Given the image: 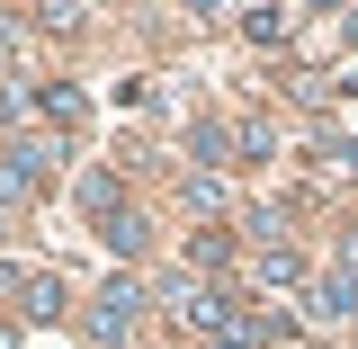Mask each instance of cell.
<instances>
[{"instance_id":"4fadbf2b","label":"cell","mask_w":358,"mask_h":349,"mask_svg":"<svg viewBox=\"0 0 358 349\" xmlns=\"http://www.w3.org/2000/svg\"><path fill=\"white\" fill-rule=\"evenodd\" d=\"M179 206H197V215H224V171H188V179H179Z\"/></svg>"},{"instance_id":"d6986e66","label":"cell","mask_w":358,"mask_h":349,"mask_svg":"<svg viewBox=\"0 0 358 349\" xmlns=\"http://www.w3.org/2000/svg\"><path fill=\"white\" fill-rule=\"evenodd\" d=\"M350 269H358V233H350Z\"/></svg>"},{"instance_id":"5b68a950","label":"cell","mask_w":358,"mask_h":349,"mask_svg":"<svg viewBox=\"0 0 358 349\" xmlns=\"http://www.w3.org/2000/svg\"><path fill=\"white\" fill-rule=\"evenodd\" d=\"M188 162H197V171H242L233 126H215V117H206V126H188Z\"/></svg>"},{"instance_id":"30bf717a","label":"cell","mask_w":358,"mask_h":349,"mask_svg":"<svg viewBox=\"0 0 358 349\" xmlns=\"http://www.w3.org/2000/svg\"><path fill=\"white\" fill-rule=\"evenodd\" d=\"M188 269H197V278H215V269H233V233H224V224H206V233H188Z\"/></svg>"},{"instance_id":"7a4b0ae2","label":"cell","mask_w":358,"mask_h":349,"mask_svg":"<svg viewBox=\"0 0 358 349\" xmlns=\"http://www.w3.org/2000/svg\"><path fill=\"white\" fill-rule=\"evenodd\" d=\"M341 322H358V269H331L305 287V332H341Z\"/></svg>"},{"instance_id":"277c9868","label":"cell","mask_w":358,"mask_h":349,"mask_svg":"<svg viewBox=\"0 0 358 349\" xmlns=\"http://www.w3.org/2000/svg\"><path fill=\"white\" fill-rule=\"evenodd\" d=\"M251 287H313L305 260H296V242H260L251 251Z\"/></svg>"},{"instance_id":"5bb4252c","label":"cell","mask_w":358,"mask_h":349,"mask_svg":"<svg viewBox=\"0 0 358 349\" xmlns=\"http://www.w3.org/2000/svg\"><path fill=\"white\" fill-rule=\"evenodd\" d=\"M242 36H251V45H287V9H268V0L242 9Z\"/></svg>"},{"instance_id":"9a60e30c","label":"cell","mask_w":358,"mask_h":349,"mask_svg":"<svg viewBox=\"0 0 358 349\" xmlns=\"http://www.w3.org/2000/svg\"><path fill=\"white\" fill-rule=\"evenodd\" d=\"M18 63H27V36H18V27L0 18V81H18Z\"/></svg>"},{"instance_id":"3957f363","label":"cell","mask_w":358,"mask_h":349,"mask_svg":"<svg viewBox=\"0 0 358 349\" xmlns=\"http://www.w3.org/2000/svg\"><path fill=\"white\" fill-rule=\"evenodd\" d=\"M134 313H143V287H134V278H108V287H99V305H90V341L117 349V341L134 332Z\"/></svg>"},{"instance_id":"e0dca14e","label":"cell","mask_w":358,"mask_h":349,"mask_svg":"<svg viewBox=\"0 0 358 349\" xmlns=\"http://www.w3.org/2000/svg\"><path fill=\"white\" fill-rule=\"evenodd\" d=\"M179 9H188V18H233L242 0H179Z\"/></svg>"},{"instance_id":"7c38bea8","label":"cell","mask_w":358,"mask_h":349,"mask_svg":"<svg viewBox=\"0 0 358 349\" xmlns=\"http://www.w3.org/2000/svg\"><path fill=\"white\" fill-rule=\"evenodd\" d=\"M233 152H242V171L268 162V152H278V126H268V117H233Z\"/></svg>"},{"instance_id":"ba28073f","label":"cell","mask_w":358,"mask_h":349,"mask_svg":"<svg viewBox=\"0 0 358 349\" xmlns=\"http://www.w3.org/2000/svg\"><path fill=\"white\" fill-rule=\"evenodd\" d=\"M36 108H45V117H54V134H63V126H81V117H90V99H81V81H36Z\"/></svg>"},{"instance_id":"52a82bcc","label":"cell","mask_w":358,"mask_h":349,"mask_svg":"<svg viewBox=\"0 0 358 349\" xmlns=\"http://www.w3.org/2000/svg\"><path fill=\"white\" fill-rule=\"evenodd\" d=\"M99 242H108L117 260H143V251H152V224H143V215L126 206V215H108V224H99Z\"/></svg>"},{"instance_id":"6da1fadb","label":"cell","mask_w":358,"mask_h":349,"mask_svg":"<svg viewBox=\"0 0 358 349\" xmlns=\"http://www.w3.org/2000/svg\"><path fill=\"white\" fill-rule=\"evenodd\" d=\"M54 162H63V134H54V126H45V134H9V143H0V197L27 206L45 179H54Z\"/></svg>"},{"instance_id":"ac0fdd59","label":"cell","mask_w":358,"mask_h":349,"mask_svg":"<svg viewBox=\"0 0 358 349\" xmlns=\"http://www.w3.org/2000/svg\"><path fill=\"white\" fill-rule=\"evenodd\" d=\"M0 233H9V197H0Z\"/></svg>"},{"instance_id":"8992f818","label":"cell","mask_w":358,"mask_h":349,"mask_svg":"<svg viewBox=\"0 0 358 349\" xmlns=\"http://www.w3.org/2000/svg\"><path fill=\"white\" fill-rule=\"evenodd\" d=\"M81 215H90V224L126 215V179H117V171H81Z\"/></svg>"},{"instance_id":"8fae6325","label":"cell","mask_w":358,"mask_h":349,"mask_svg":"<svg viewBox=\"0 0 358 349\" xmlns=\"http://www.w3.org/2000/svg\"><path fill=\"white\" fill-rule=\"evenodd\" d=\"M27 27L36 36H81V0H27Z\"/></svg>"},{"instance_id":"9c48e42d","label":"cell","mask_w":358,"mask_h":349,"mask_svg":"<svg viewBox=\"0 0 358 349\" xmlns=\"http://www.w3.org/2000/svg\"><path fill=\"white\" fill-rule=\"evenodd\" d=\"M18 313H27V322H54V313H63V278H54V269H27V287H18Z\"/></svg>"},{"instance_id":"2e32d148","label":"cell","mask_w":358,"mask_h":349,"mask_svg":"<svg viewBox=\"0 0 358 349\" xmlns=\"http://www.w3.org/2000/svg\"><path fill=\"white\" fill-rule=\"evenodd\" d=\"M322 171H331V179H358V143H322Z\"/></svg>"}]
</instances>
